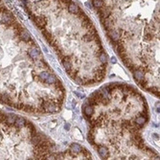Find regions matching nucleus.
I'll return each mask as SVG.
<instances>
[{"instance_id": "nucleus-15", "label": "nucleus", "mask_w": 160, "mask_h": 160, "mask_svg": "<svg viewBox=\"0 0 160 160\" xmlns=\"http://www.w3.org/2000/svg\"><path fill=\"white\" fill-rule=\"evenodd\" d=\"M14 125L15 126V128H23L26 125V121H25V119H23L21 117H17Z\"/></svg>"}, {"instance_id": "nucleus-30", "label": "nucleus", "mask_w": 160, "mask_h": 160, "mask_svg": "<svg viewBox=\"0 0 160 160\" xmlns=\"http://www.w3.org/2000/svg\"><path fill=\"white\" fill-rule=\"evenodd\" d=\"M111 62H112V63H116V59H115L114 57L111 58Z\"/></svg>"}, {"instance_id": "nucleus-17", "label": "nucleus", "mask_w": 160, "mask_h": 160, "mask_svg": "<svg viewBox=\"0 0 160 160\" xmlns=\"http://www.w3.org/2000/svg\"><path fill=\"white\" fill-rule=\"evenodd\" d=\"M42 140H43V137H42V136L34 134V135H32V139H31V142H32L33 145L36 146V145H38V144L40 143Z\"/></svg>"}, {"instance_id": "nucleus-10", "label": "nucleus", "mask_w": 160, "mask_h": 160, "mask_svg": "<svg viewBox=\"0 0 160 160\" xmlns=\"http://www.w3.org/2000/svg\"><path fill=\"white\" fill-rule=\"evenodd\" d=\"M83 112H85V116L89 119V118H90L93 115V112H94V107H93V106H91V104H87V106H85V107H83Z\"/></svg>"}, {"instance_id": "nucleus-28", "label": "nucleus", "mask_w": 160, "mask_h": 160, "mask_svg": "<svg viewBox=\"0 0 160 160\" xmlns=\"http://www.w3.org/2000/svg\"><path fill=\"white\" fill-rule=\"evenodd\" d=\"M149 91H151L153 94H155V95H158L159 96V90L157 89L156 87H153V88H149Z\"/></svg>"}, {"instance_id": "nucleus-4", "label": "nucleus", "mask_w": 160, "mask_h": 160, "mask_svg": "<svg viewBox=\"0 0 160 160\" xmlns=\"http://www.w3.org/2000/svg\"><path fill=\"white\" fill-rule=\"evenodd\" d=\"M34 21H35L36 25L38 26L39 29H44L47 24V19L44 17H36L34 18Z\"/></svg>"}, {"instance_id": "nucleus-29", "label": "nucleus", "mask_w": 160, "mask_h": 160, "mask_svg": "<svg viewBox=\"0 0 160 160\" xmlns=\"http://www.w3.org/2000/svg\"><path fill=\"white\" fill-rule=\"evenodd\" d=\"M12 106H14L15 107H17V109H23V106H24V104H23L22 103H18V104H12Z\"/></svg>"}, {"instance_id": "nucleus-27", "label": "nucleus", "mask_w": 160, "mask_h": 160, "mask_svg": "<svg viewBox=\"0 0 160 160\" xmlns=\"http://www.w3.org/2000/svg\"><path fill=\"white\" fill-rule=\"evenodd\" d=\"M23 109H24L25 111H27V112H32V111H34L33 106H30V104H24V106H23Z\"/></svg>"}, {"instance_id": "nucleus-23", "label": "nucleus", "mask_w": 160, "mask_h": 160, "mask_svg": "<svg viewBox=\"0 0 160 160\" xmlns=\"http://www.w3.org/2000/svg\"><path fill=\"white\" fill-rule=\"evenodd\" d=\"M92 4H93V6L96 8V9L102 8L104 5L103 0H92Z\"/></svg>"}, {"instance_id": "nucleus-1", "label": "nucleus", "mask_w": 160, "mask_h": 160, "mask_svg": "<svg viewBox=\"0 0 160 160\" xmlns=\"http://www.w3.org/2000/svg\"><path fill=\"white\" fill-rule=\"evenodd\" d=\"M41 108L43 111L48 112V113H55L60 109V106L56 103H52V102H43Z\"/></svg>"}, {"instance_id": "nucleus-2", "label": "nucleus", "mask_w": 160, "mask_h": 160, "mask_svg": "<svg viewBox=\"0 0 160 160\" xmlns=\"http://www.w3.org/2000/svg\"><path fill=\"white\" fill-rule=\"evenodd\" d=\"M1 22L7 26H11L15 23L14 17H13L12 14L10 12L7 13H2V17H1Z\"/></svg>"}, {"instance_id": "nucleus-12", "label": "nucleus", "mask_w": 160, "mask_h": 160, "mask_svg": "<svg viewBox=\"0 0 160 160\" xmlns=\"http://www.w3.org/2000/svg\"><path fill=\"white\" fill-rule=\"evenodd\" d=\"M15 119H17V116H15V115H14V114H7L6 117H5V122L4 123H6V124L9 125V126H12V125L15 124Z\"/></svg>"}, {"instance_id": "nucleus-25", "label": "nucleus", "mask_w": 160, "mask_h": 160, "mask_svg": "<svg viewBox=\"0 0 160 160\" xmlns=\"http://www.w3.org/2000/svg\"><path fill=\"white\" fill-rule=\"evenodd\" d=\"M106 54L104 53V52H102L101 55H100V61H101L102 63H104L106 64V61H107V59H106Z\"/></svg>"}, {"instance_id": "nucleus-16", "label": "nucleus", "mask_w": 160, "mask_h": 160, "mask_svg": "<svg viewBox=\"0 0 160 160\" xmlns=\"http://www.w3.org/2000/svg\"><path fill=\"white\" fill-rule=\"evenodd\" d=\"M82 149H83L82 147L76 143H73L71 144V146H70V151H71L73 153H80L81 151H82Z\"/></svg>"}, {"instance_id": "nucleus-18", "label": "nucleus", "mask_w": 160, "mask_h": 160, "mask_svg": "<svg viewBox=\"0 0 160 160\" xmlns=\"http://www.w3.org/2000/svg\"><path fill=\"white\" fill-rule=\"evenodd\" d=\"M103 24L104 26V28L106 29V31L110 30V29H112V26H113V21H112V19H110L109 17L106 18V19L103 20Z\"/></svg>"}, {"instance_id": "nucleus-26", "label": "nucleus", "mask_w": 160, "mask_h": 160, "mask_svg": "<svg viewBox=\"0 0 160 160\" xmlns=\"http://www.w3.org/2000/svg\"><path fill=\"white\" fill-rule=\"evenodd\" d=\"M87 102H88V104H91V106H96V104H98V102H97L96 100L94 99L93 97H91V96L89 97V99H88V101H87Z\"/></svg>"}, {"instance_id": "nucleus-7", "label": "nucleus", "mask_w": 160, "mask_h": 160, "mask_svg": "<svg viewBox=\"0 0 160 160\" xmlns=\"http://www.w3.org/2000/svg\"><path fill=\"white\" fill-rule=\"evenodd\" d=\"M98 153L100 154V156H101L103 159H106L109 155L108 149H107L106 147H104V146H99L98 147Z\"/></svg>"}, {"instance_id": "nucleus-21", "label": "nucleus", "mask_w": 160, "mask_h": 160, "mask_svg": "<svg viewBox=\"0 0 160 160\" xmlns=\"http://www.w3.org/2000/svg\"><path fill=\"white\" fill-rule=\"evenodd\" d=\"M96 36H98V35H92V34H90V33H87L86 35L83 36V40L86 41V42H89V41L95 39Z\"/></svg>"}, {"instance_id": "nucleus-8", "label": "nucleus", "mask_w": 160, "mask_h": 160, "mask_svg": "<svg viewBox=\"0 0 160 160\" xmlns=\"http://www.w3.org/2000/svg\"><path fill=\"white\" fill-rule=\"evenodd\" d=\"M68 11H69L70 14L79 15V13L81 12V10L76 3H74V2H70V3L68 4Z\"/></svg>"}, {"instance_id": "nucleus-24", "label": "nucleus", "mask_w": 160, "mask_h": 160, "mask_svg": "<svg viewBox=\"0 0 160 160\" xmlns=\"http://www.w3.org/2000/svg\"><path fill=\"white\" fill-rule=\"evenodd\" d=\"M153 32H151V29L147 28L145 30V39H147V40L151 39L153 38Z\"/></svg>"}, {"instance_id": "nucleus-6", "label": "nucleus", "mask_w": 160, "mask_h": 160, "mask_svg": "<svg viewBox=\"0 0 160 160\" xmlns=\"http://www.w3.org/2000/svg\"><path fill=\"white\" fill-rule=\"evenodd\" d=\"M19 34V38L21 40L23 41H25V42H28V41H30L31 40V36H30V34H29V32L27 30H25V29H21L20 30V32L18 33Z\"/></svg>"}, {"instance_id": "nucleus-22", "label": "nucleus", "mask_w": 160, "mask_h": 160, "mask_svg": "<svg viewBox=\"0 0 160 160\" xmlns=\"http://www.w3.org/2000/svg\"><path fill=\"white\" fill-rule=\"evenodd\" d=\"M50 73L48 71H42V72H40L38 74V78H39V80L40 81H42V82H45L46 81V79L48 78V76H49Z\"/></svg>"}, {"instance_id": "nucleus-5", "label": "nucleus", "mask_w": 160, "mask_h": 160, "mask_svg": "<svg viewBox=\"0 0 160 160\" xmlns=\"http://www.w3.org/2000/svg\"><path fill=\"white\" fill-rule=\"evenodd\" d=\"M107 34H108L109 38H110L113 42H117V41L119 40L120 34L117 30H115V29H110V30L107 31Z\"/></svg>"}, {"instance_id": "nucleus-31", "label": "nucleus", "mask_w": 160, "mask_h": 160, "mask_svg": "<svg viewBox=\"0 0 160 160\" xmlns=\"http://www.w3.org/2000/svg\"><path fill=\"white\" fill-rule=\"evenodd\" d=\"M65 130H69V125H65Z\"/></svg>"}, {"instance_id": "nucleus-20", "label": "nucleus", "mask_w": 160, "mask_h": 160, "mask_svg": "<svg viewBox=\"0 0 160 160\" xmlns=\"http://www.w3.org/2000/svg\"><path fill=\"white\" fill-rule=\"evenodd\" d=\"M57 78H56V76H55L54 74H49L48 76V78L46 79V81L45 82L47 83H49V85H55V83L57 82Z\"/></svg>"}, {"instance_id": "nucleus-13", "label": "nucleus", "mask_w": 160, "mask_h": 160, "mask_svg": "<svg viewBox=\"0 0 160 160\" xmlns=\"http://www.w3.org/2000/svg\"><path fill=\"white\" fill-rule=\"evenodd\" d=\"M147 120H148V119H147L146 117H144L143 115H140V116H138V117L135 119L134 125L138 126V127H142V126H144V125L146 124Z\"/></svg>"}, {"instance_id": "nucleus-19", "label": "nucleus", "mask_w": 160, "mask_h": 160, "mask_svg": "<svg viewBox=\"0 0 160 160\" xmlns=\"http://www.w3.org/2000/svg\"><path fill=\"white\" fill-rule=\"evenodd\" d=\"M0 102H2V103H4V104H10V106H11V100H10V97L5 93L0 94Z\"/></svg>"}, {"instance_id": "nucleus-11", "label": "nucleus", "mask_w": 160, "mask_h": 160, "mask_svg": "<svg viewBox=\"0 0 160 160\" xmlns=\"http://www.w3.org/2000/svg\"><path fill=\"white\" fill-rule=\"evenodd\" d=\"M144 72L142 70L140 69H136V70H133V77L137 82H140V81H142L144 79Z\"/></svg>"}, {"instance_id": "nucleus-9", "label": "nucleus", "mask_w": 160, "mask_h": 160, "mask_svg": "<svg viewBox=\"0 0 160 160\" xmlns=\"http://www.w3.org/2000/svg\"><path fill=\"white\" fill-rule=\"evenodd\" d=\"M28 54H29V56L32 58V59L36 60V59H38V58L39 57V55H40V50H39L38 47L34 46L29 50Z\"/></svg>"}, {"instance_id": "nucleus-3", "label": "nucleus", "mask_w": 160, "mask_h": 160, "mask_svg": "<svg viewBox=\"0 0 160 160\" xmlns=\"http://www.w3.org/2000/svg\"><path fill=\"white\" fill-rule=\"evenodd\" d=\"M98 14H99V17L101 18L102 20L106 19V18L109 17L111 15V11H110V8L107 7V6H104L102 8H99L98 9Z\"/></svg>"}, {"instance_id": "nucleus-14", "label": "nucleus", "mask_w": 160, "mask_h": 160, "mask_svg": "<svg viewBox=\"0 0 160 160\" xmlns=\"http://www.w3.org/2000/svg\"><path fill=\"white\" fill-rule=\"evenodd\" d=\"M62 64H63L65 70H66L67 72H69L70 70H71L72 63H71V61H70L69 58H66V57L63 58V59H62Z\"/></svg>"}]
</instances>
